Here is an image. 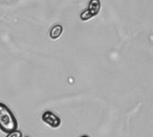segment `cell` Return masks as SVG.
<instances>
[{
    "mask_svg": "<svg viewBox=\"0 0 153 137\" xmlns=\"http://www.w3.org/2000/svg\"><path fill=\"white\" fill-rule=\"evenodd\" d=\"M17 127L18 122L12 111L4 103H0V130L8 134Z\"/></svg>",
    "mask_w": 153,
    "mask_h": 137,
    "instance_id": "6da1fadb",
    "label": "cell"
},
{
    "mask_svg": "<svg viewBox=\"0 0 153 137\" xmlns=\"http://www.w3.org/2000/svg\"><path fill=\"white\" fill-rule=\"evenodd\" d=\"M42 120L46 124H48L50 127H53V128H56L61 125L60 118L57 115H56L55 113H53L52 111H49L43 113Z\"/></svg>",
    "mask_w": 153,
    "mask_h": 137,
    "instance_id": "7a4b0ae2",
    "label": "cell"
},
{
    "mask_svg": "<svg viewBox=\"0 0 153 137\" xmlns=\"http://www.w3.org/2000/svg\"><path fill=\"white\" fill-rule=\"evenodd\" d=\"M62 31H63V28L61 25H56L54 28L51 29V31H50V37L52 39H56L58 38L61 34H62Z\"/></svg>",
    "mask_w": 153,
    "mask_h": 137,
    "instance_id": "3957f363",
    "label": "cell"
},
{
    "mask_svg": "<svg viewBox=\"0 0 153 137\" xmlns=\"http://www.w3.org/2000/svg\"><path fill=\"white\" fill-rule=\"evenodd\" d=\"M6 137H22V133L19 130H13L7 134Z\"/></svg>",
    "mask_w": 153,
    "mask_h": 137,
    "instance_id": "277c9868",
    "label": "cell"
},
{
    "mask_svg": "<svg viewBox=\"0 0 153 137\" xmlns=\"http://www.w3.org/2000/svg\"><path fill=\"white\" fill-rule=\"evenodd\" d=\"M25 137H30V136H25Z\"/></svg>",
    "mask_w": 153,
    "mask_h": 137,
    "instance_id": "5b68a950",
    "label": "cell"
}]
</instances>
